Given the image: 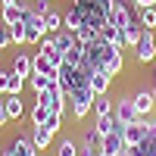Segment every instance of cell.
Masks as SVG:
<instances>
[{
    "instance_id": "6da1fadb",
    "label": "cell",
    "mask_w": 156,
    "mask_h": 156,
    "mask_svg": "<svg viewBox=\"0 0 156 156\" xmlns=\"http://www.w3.org/2000/svg\"><path fill=\"white\" fill-rule=\"evenodd\" d=\"M137 19V9L131 0H109V25H115V28H128Z\"/></svg>"
},
{
    "instance_id": "7a4b0ae2",
    "label": "cell",
    "mask_w": 156,
    "mask_h": 156,
    "mask_svg": "<svg viewBox=\"0 0 156 156\" xmlns=\"http://www.w3.org/2000/svg\"><path fill=\"white\" fill-rule=\"evenodd\" d=\"M94 100H97V94L90 90V84H84V87H78V90H72L69 94V106H72V115L75 119H84V115L94 109Z\"/></svg>"
},
{
    "instance_id": "3957f363",
    "label": "cell",
    "mask_w": 156,
    "mask_h": 156,
    "mask_svg": "<svg viewBox=\"0 0 156 156\" xmlns=\"http://www.w3.org/2000/svg\"><path fill=\"white\" fill-rule=\"evenodd\" d=\"M34 97H37L34 103H41V106H47V109H53V112H66L69 94L59 87V81H56V84H50L47 90H41V94H34Z\"/></svg>"
},
{
    "instance_id": "277c9868",
    "label": "cell",
    "mask_w": 156,
    "mask_h": 156,
    "mask_svg": "<svg viewBox=\"0 0 156 156\" xmlns=\"http://www.w3.org/2000/svg\"><path fill=\"white\" fill-rule=\"evenodd\" d=\"M47 34H50V31H47L44 16H37V12L28 9V16H25V44H41Z\"/></svg>"
},
{
    "instance_id": "5b68a950",
    "label": "cell",
    "mask_w": 156,
    "mask_h": 156,
    "mask_svg": "<svg viewBox=\"0 0 156 156\" xmlns=\"http://www.w3.org/2000/svg\"><path fill=\"white\" fill-rule=\"evenodd\" d=\"M144 125H147L144 140H140L137 147H128L131 156H156V119H144Z\"/></svg>"
},
{
    "instance_id": "8992f818",
    "label": "cell",
    "mask_w": 156,
    "mask_h": 156,
    "mask_svg": "<svg viewBox=\"0 0 156 156\" xmlns=\"http://www.w3.org/2000/svg\"><path fill=\"white\" fill-rule=\"evenodd\" d=\"M156 56V34L144 28V34H140V41L134 44V59L137 62H150Z\"/></svg>"
},
{
    "instance_id": "52a82bcc",
    "label": "cell",
    "mask_w": 156,
    "mask_h": 156,
    "mask_svg": "<svg viewBox=\"0 0 156 156\" xmlns=\"http://www.w3.org/2000/svg\"><path fill=\"white\" fill-rule=\"evenodd\" d=\"M112 115L119 119L122 125H131V122H137L140 115H137V109H134V100L131 97H122V100H115V106H112Z\"/></svg>"
},
{
    "instance_id": "ba28073f",
    "label": "cell",
    "mask_w": 156,
    "mask_h": 156,
    "mask_svg": "<svg viewBox=\"0 0 156 156\" xmlns=\"http://www.w3.org/2000/svg\"><path fill=\"white\" fill-rule=\"evenodd\" d=\"M0 156H41V150L31 144V137H16Z\"/></svg>"
},
{
    "instance_id": "9c48e42d",
    "label": "cell",
    "mask_w": 156,
    "mask_h": 156,
    "mask_svg": "<svg viewBox=\"0 0 156 156\" xmlns=\"http://www.w3.org/2000/svg\"><path fill=\"white\" fill-rule=\"evenodd\" d=\"M144 134H147L144 115H140L137 122H131V125H122V137H125V147H137L140 140H144Z\"/></svg>"
},
{
    "instance_id": "30bf717a",
    "label": "cell",
    "mask_w": 156,
    "mask_h": 156,
    "mask_svg": "<svg viewBox=\"0 0 156 156\" xmlns=\"http://www.w3.org/2000/svg\"><path fill=\"white\" fill-rule=\"evenodd\" d=\"M122 150H125V137H122V125H119L112 134H106V137L100 140V153L115 156V153H122Z\"/></svg>"
},
{
    "instance_id": "8fae6325",
    "label": "cell",
    "mask_w": 156,
    "mask_h": 156,
    "mask_svg": "<svg viewBox=\"0 0 156 156\" xmlns=\"http://www.w3.org/2000/svg\"><path fill=\"white\" fill-rule=\"evenodd\" d=\"M0 103H3V109H6V115H9V122H16V119H22V112H25V106H22V100H19V94H0Z\"/></svg>"
},
{
    "instance_id": "7c38bea8",
    "label": "cell",
    "mask_w": 156,
    "mask_h": 156,
    "mask_svg": "<svg viewBox=\"0 0 156 156\" xmlns=\"http://www.w3.org/2000/svg\"><path fill=\"white\" fill-rule=\"evenodd\" d=\"M31 66H34L37 75H50L53 81L59 78V66H56V62H50L47 56H41V53H34V56H31Z\"/></svg>"
},
{
    "instance_id": "4fadbf2b",
    "label": "cell",
    "mask_w": 156,
    "mask_h": 156,
    "mask_svg": "<svg viewBox=\"0 0 156 156\" xmlns=\"http://www.w3.org/2000/svg\"><path fill=\"white\" fill-rule=\"evenodd\" d=\"M131 100H134V109H137V115H150V112H153V106H156L153 90H137V94H134Z\"/></svg>"
},
{
    "instance_id": "5bb4252c",
    "label": "cell",
    "mask_w": 156,
    "mask_h": 156,
    "mask_svg": "<svg viewBox=\"0 0 156 156\" xmlns=\"http://www.w3.org/2000/svg\"><path fill=\"white\" fill-rule=\"evenodd\" d=\"M112 87V75L109 72H103V69H97V72H90V90L100 97V94H106V90Z\"/></svg>"
},
{
    "instance_id": "9a60e30c",
    "label": "cell",
    "mask_w": 156,
    "mask_h": 156,
    "mask_svg": "<svg viewBox=\"0 0 156 156\" xmlns=\"http://www.w3.org/2000/svg\"><path fill=\"white\" fill-rule=\"evenodd\" d=\"M100 134L94 131V128H90V131H87V137L81 140V147H78V156H100Z\"/></svg>"
},
{
    "instance_id": "2e32d148",
    "label": "cell",
    "mask_w": 156,
    "mask_h": 156,
    "mask_svg": "<svg viewBox=\"0 0 156 156\" xmlns=\"http://www.w3.org/2000/svg\"><path fill=\"white\" fill-rule=\"evenodd\" d=\"M50 37H53V44H56V50H59L62 56H66L69 50H72V47L78 44V37H75V31H66V28H62V31H56V34H50Z\"/></svg>"
},
{
    "instance_id": "e0dca14e",
    "label": "cell",
    "mask_w": 156,
    "mask_h": 156,
    "mask_svg": "<svg viewBox=\"0 0 156 156\" xmlns=\"http://www.w3.org/2000/svg\"><path fill=\"white\" fill-rule=\"evenodd\" d=\"M37 53H41V56H47L50 62H56V66H62V53H59V50H56V44H53V37H44V41L41 44H37Z\"/></svg>"
},
{
    "instance_id": "ac0fdd59",
    "label": "cell",
    "mask_w": 156,
    "mask_h": 156,
    "mask_svg": "<svg viewBox=\"0 0 156 156\" xmlns=\"http://www.w3.org/2000/svg\"><path fill=\"white\" fill-rule=\"evenodd\" d=\"M100 37H103L106 44H112L115 50H125V37H122V31L115 28V25H103V28H100Z\"/></svg>"
},
{
    "instance_id": "d6986e66",
    "label": "cell",
    "mask_w": 156,
    "mask_h": 156,
    "mask_svg": "<svg viewBox=\"0 0 156 156\" xmlns=\"http://www.w3.org/2000/svg\"><path fill=\"white\" fill-rule=\"evenodd\" d=\"M31 144L37 147V150H47L50 144H53V131H47V128H37V125H31Z\"/></svg>"
},
{
    "instance_id": "ffe728a7",
    "label": "cell",
    "mask_w": 156,
    "mask_h": 156,
    "mask_svg": "<svg viewBox=\"0 0 156 156\" xmlns=\"http://www.w3.org/2000/svg\"><path fill=\"white\" fill-rule=\"evenodd\" d=\"M119 125H122V122L115 119V115H97V122H94V131H97L100 137H106V134H112Z\"/></svg>"
},
{
    "instance_id": "44dd1931",
    "label": "cell",
    "mask_w": 156,
    "mask_h": 156,
    "mask_svg": "<svg viewBox=\"0 0 156 156\" xmlns=\"http://www.w3.org/2000/svg\"><path fill=\"white\" fill-rule=\"evenodd\" d=\"M25 16H28V6H25V3H19V6H6L3 12H0V19H3L6 25H12V22H22Z\"/></svg>"
},
{
    "instance_id": "7402d4cb",
    "label": "cell",
    "mask_w": 156,
    "mask_h": 156,
    "mask_svg": "<svg viewBox=\"0 0 156 156\" xmlns=\"http://www.w3.org/2000/svg\"><path fill=\"white\" fill-rule=\"evenodd\" d=\"M16 75H22V78H28L31 72H34V66H31V56H25V53H16V59H12V66H9Z\"/></svg>"
},
{
    "instance_id": "603a6c76",
    "label": "cell",
    "mask_w": 156,
    "mask_h": 156,
    "mask_svg": "<svg viewBox=\"0 0 156 156\" xmlns=\"http://www.w3.org/2000/svg\"><path fill=\"white\" fill-rule=\"evenodd\" d=\"M140 34H144V25H140L137 19L128 25V28H122V37H125V47H134L137 41H140Z\"/></svg>"
},
{
    "instance_id": "cb8c5ba5",
    "label": "cell",
    "mask_w": 156,
    "mask_h": 156,
    "mask_svg": "<svg viewBox=\"0 0 156 156\" xmlns=\"http://www.w3.org/2000/svg\"><path fill=\"white\" fill-rule=\"evenodd\" d=\"M50 84H56V81H53L50 75H37V72H31V75H28V87L34 90V94H41V90H47Z\"/></svg>"
},
{
    "instance_id": "d4e9b609",
    "label": "cell",
    "mask_w": 156,
    "mask_h": 156,
    "mask_svg": "<svg viewBox=\"0 0 156 156\" xmlns=\"http://www.w3.org/2000/svg\"><path fill=\"white\" fill-rule=\"evenodd\" d=\"M137 22L144 25L147 31H156V6H144V9H137Z\"/></svg>"
},
{
    "instance_id": "484cf974",
    "label": "cell",
    "mask_w": 156,
    "mask_h": 156,
    "mask_svg": "<svg viewBox=\"0 0 156 156\" xmlns=\"http://www.w3.org/2000/svg\"><path fill=\"white\" fill-rule=\"evenodd\" d=\"M50 112H53V109H47V106H41V103H34V109H31L28 119H31V125L44 128V125H47V119H50Z\"/></svg>"
},
{
    "instance_id": "4316f807",
    "label": "cell",
    "mask_w": 156,
    "mask_h": 156,
    "mask_svg": "<svg viewBox=\"0 0 156 156\" xmlns=\"http://www.w3.org/2000/svg\"><path fill=\"white\" fill-rule=\"evenodd\" d=\"M62 28H66V31H78V28H81V16H78L75 6L66 12V16H62Z\"/></svg>"
},
{
    "instance_id": "83f0119b",
    "label": "cell",
    "mask_w": 156,
    "mask_h": 156,
    "mask_svg": "<svg viewBox=\"0 0 156 156\" xmlns=\"http://www.w3.org/2000/svg\"><path fill=\"white\" fill-rule=\"evenodd\" d=\"M44 22H47V31L50 34H56V31H62V16L56 9H47V16H44Z\"/></svg>"
},
{
    "instance_id": "f1b7e54d",
    "label": "cell",
    "mask_w": 156,
    "mask_h": 156,
    "mask_svg": "<svg viewBox=\"0 0 156 156\" xmlns=\"http://www.w3.org/2000/svg\"><path fill=\"white\" fill-rule=\"evenodd\" d=\"M56 156H78V144L72 137H62L59 144H56Z\"/></svg>"
},
{
    "instance_id": "f546056e",
    "label": "cell",
    "mask_w": 156,
    "mask_h": 156,
    "mask_svg": "<svg viewBox=\"0 0 156 156\" xmlns=\"http://www.w3.org/2000/svg\"><path fill=\"white\" fill-rule=\"evenodd\" d=\"M94 112H97V115H112V100H109L106 94H100V97L94 100Z\"/></svg>"
},
{
    "instance_id": "4dcf8cb0",
    "label": "cell",
    "mask_w": 156,
    "mask_h": 156,
    "mask_svg": "<svg viewBox=\"0 0 156 156\" xmlns=\"http://www.w3.org/2000/svg\"><path fill=\"white\" fill-rule=\"evenodd\" d=\"M9 41H12V44H25V19L9 25Z\"/></svg>"
},
{
    "instance_id": "1f68e13d",
    "label": "cell",
    "mask_w": 156,
    "mask_h": 156,
    "mask_svg": "<svg viewBox=\"0 0 156 156\" xmlns=\"http://www.w3.org/2000/svg\"><path fill=\"white\" fill-rule=\"evenodd\" d=\"M62 122H66V112H50V119H47V125H44V128L56 134L59 128H62Z\"/></svg>"
},
{
    "instance_id": "d6a6232c",
    "label": "cell",
    "mask_w": 156,
    "mask_h": 156,
    "mask_svg": "<svg viewBox=\"0 0 156 156\" xmlns=\"http://www.w3.org/2000/svg\"><path fill=\"white\" fill-rule=\"evenodd\" d=\"M9 44H12V41H9V25L0 19V50H6Z\"/></svg>"
},
{
    "instance_id": "836d02e7",
    "label": "cell",
    "mask_w": 156,
    "mask_h": 156,
    "mask_svg": "<svg viewBox=\"0 0 156 156\" xmlns=\"http://www.w3.org/2000/svg\"><path fill=\"white\" fill-rule=\"evenodd\" d=\"M134 9H144V6H156V0H131Z\"/></svg>"
},
{
    "instance_id": "e575fe53",
    "label": "cell",
    "mask_w": 156,
    "mask_h": 156,
    "mask_svg": "<svg viewBox=\"0 0 156 156\" xmlns=\"http://www.w3.org/2000/svg\"><path fill=\"white\" fill-rule=\"evenodd\" d=\"M22 0H0V9H6V6H19Z\"/></svg>"
},
{
    "instance_id": "d590c367",
    "label": "cell",
    "mask_w": 156,
    "mask_h": 156,
    "mask_svg": "<svg viewBox=\"0 0 156 156\" xmlns=\"http://www.w3.org/2000/svg\"><path fill=\"white\" fill-rule=\"evenodd\" d=\"M9 122V115H6V109H3V103H0V125H6Z\"/></svg>"
},
{
    "instance_id": "8d00e7d4",
    "label": "cell",
    "mask_w": 156,
    "mask_h": 156,
    "mask_svg": "<svg viewBox=\"0 0 156 156\" xmlns=\"http://www.w3.org/2000/svg\"><path fill=\"white\" fill-rule=\"evenodd\" d=\"M153 87H156V69H153Z\"/></svg>"
},
{
    "instance_id": "74e56055",
    "label": "cell",
    "mask_w": 156,
    "mask_h": 156,
    "mask_svg": "<svg viewBox=\"0 0 156 156\" xmlns=\"http://www.w3.org/2000/svg\"><path fill=\"white\" fill-rule=\"evenodd\" d=\"M100 156H109V153H100Z\"/></svg>"
}]
</instances>
